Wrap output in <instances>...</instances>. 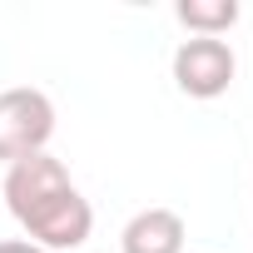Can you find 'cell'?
<instances>
[{
  "instance_id": "obj_3",
  "label": "cell",
  "mask_w": 253,
  "mask_h": 253,
  "mask_svg": "<svg viewBox=\"0 0 253 253\" xmlns=\"http://www.w3.org/2000/svg\"><path fill=\"white\" fill-rule=\"evenodd\" d=\"M169 70H174L179 94H189V99H218V94H228V84L238 75V55H233L228 40L189 35V40H179Z\"/></svg>"
},
{
  "instance_id": "obj_6",
  "label": "cell",
  "mask_w": 253,
  "mask_h": 253,
  "mask_svg": "<svg viewBox=\"0 0 253 253\" xmlns=\"http://www.w3.org/2000/svg\"><path fill=\"white\" fill-rule=\"evenodd\" d=\"M0 253H45V248L30 238H0Z\"/></svg>"
},
{
  "instance_id": "obj_4",
  "label": "cell",
  "mask_w": 253,
  "mask_h": 253,
  "mask_svg": "<svg viewBox=\"0 0 253 253\" xmlns=\"http://www.w3.org/2000/svg\"><path fill=\"white\" fill-rule=\"evenodd\" d=\"M184 218L174 209H139L119 228V253H184Z\"/></svg>"
},
{
  "instance_id": "obj_5",
  "label": "cell",
  "mask_w": 253,
  "mask_h": 253,
  "mask_svg": "<svg viewBox=\"0 0 253 253\" xmlns=\"http://www.w3.org/2000/svg\"><path fill=\"white\" fill-rule=\"evenodd\" d=\"M174 20H179L189 35H213V40H223V35L238 25V0H179V5H174Z\"/></svg>"
},
{
  "instance_id": "obj_2",
  "label": "cell",
  "mask_w": 253,
  "mask_h": 253,
  "mask_svg": "<svg viewBox=\"0 0 253 253\" xmlns=\"http://www.w3.org/2000/svg\"><path fill=\"white\" fill-rule=\"evenodd\" d=\"M55 139V99L35 84L0 89V164L45 154Z\"/></svg>"
},
{
  "instance_id": "obj_1",
  "label": "cell",
  "mask_w": 253,
  "mask_h": 253,
  "mask_svg": "<svg viewBox=\"0 0 253 253\" xmlns=\"http://www.w3.org/2000/svg\"><path fill=\"white\" fill-rule=\"evenodd\" d=\"M0 194H5L10 218L25 228V238L40 243L45 253H75L94 233L89 199L75 189L70 169L50 149L5 164V184H0Z\"/></svg>"
}]
</instances>
